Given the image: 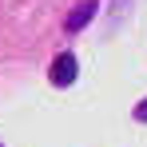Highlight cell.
Segmentation results:
<instances>
[{"instance_id":"6da1fadb","label":"cell","mask_w":147,"mask_h":147,"mask_svg":"<svg viewBox=\"0 0 147 147\" xmlns=\"http://www.w3.org/2000/svg\"><path fill=\"white\" fill-rule=\"evenodd\" d=\"M52 84H56V88L76 84V56L72 52H60V56H56V64H52Z\"/></svg>"},{"instance_id":"7a4b0ae2","label":"cell","mask_w":147,"mask_h":147,"mask_svg":"<svg viewBox=\"0 0 147 147\" xmlns=\"http://www.w3.org/2000/svg\"><path fill=\"white\" fill-rule=\"evenodd\" d=\"M96 16V0H84V4H76L72 8V16H68V32H80V28L88 24Z\"/></svg>"},{"instance_id":"3957f363","label":"cell","mask_w":147,"mask_h":147,"mask_svg":"<svg viewBox=\"0 0 147 147\" xmlns=\"http://www.w3.org/2000/svg\"><path fill=\"white\" fill-rule=\"evenodd\" d=\"M135 119H139V123H147V99L139 103V107H135Z\"/></svg>"}]
</instances>
